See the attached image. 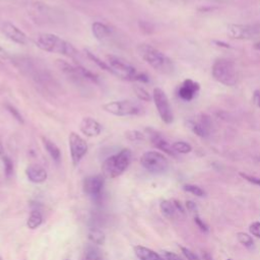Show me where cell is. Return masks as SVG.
<instances>
[{
  "label": "cell",
  "mask_w": 260,
  "mask_h": 260,
  "mask_svg": "<svg viewBox=\"0 0 260 260\" xmlns=\"http://www.w3.org/2000/svg\"><path fill=\"white\" fill-rule=\"evenodd\" d=\"M186 207L190 213H196L197 212V205L191 200L186 201Z\"/></svg>",
  "instance_id": "ab89813d"
},
{
  "label": "cell",
  "mask_w": 260,
  "mask_h": 260,
  "mask_svg": "<svg viewBox=\"0 0 260 260\" xmlns=\"http://www.w3.org/2000/svg\"><path fill=\"white\" fill-rule=\"evenodd\" d=\"M1 159H2L3 167H4V174L7 178H9L13 174V163L10 160V158L7 157V155H5V154Z\"/></svg>",
  "instance_id": "4dcf8cb0"
},
{
  "label": "cell",
  "mask_w": 260,
  "mask_h": 260,
  "mask_svg": "<svg viewBox=\"0 0 260 260\" xmlns=\"http://www.w3.org/2000/svg\"><path fill=\"white\" fill-rule=\"evenodd\" d=\"M69 149H71L72 161L74 167H76L84 155L88 152L89 147L83 138L75 132H72L68 137Z\"/></svg>",
  "instance_id": "30bf717a"
},
{
  "label": "cell",
  "mask_w": 260,
  "mask_h": 260,
  "mask_svg": "<svg viewBox=\"0 0 260 260\" xmlns=\"http://www.w3.org/2000/svg\"><path fill=\"white\" fill-rule=\"evenodd\" d=\"M254 49H256V50H258V51H260V41L254 44Z\"/></svg>",
  "instance_id": "ee69618b"
},
{
  "label": "cell",
  "mask_w": 260,
  "mask_h": 260,
  "mask_svg": "<svg viewBox=\"0 0 260 260\" xmlns=\"http://www.w3.org/2000/svg\"><path fill=\"white\" fill-rule=\"evenodd\" d=\"M242 178L245 179L246 181L254 184V185H257V186H260V178H257V177H254V176H251V175H247L245 174V173H240L239 174Z\"/></svg>",
  "instance_id": "d590c367"
},
{
  "label": "cell",
  "mask_w": 260,
  "mask_h": 260,
  "mask_svg": "<svg viewBox=\"0 0 260 260\" xmlns=\"http://www.w3.org/2000/svg\"><path fill=\"white\" fill-rule=\"evenodd\" d=\"M43 223V216L39 211H33L28 219L27 226L31 230H36L38 229L41 224Z\"/></svg>",
  "instance_id": "603a6c76"
},
{
  "label": "cell",
  "mask_w": 260,
  "mask_h": 260,
  "mask_svg": "<svg viewBox=\"0 0 260 260\" xmlns=\"http://www.w3.org/2000/svg\"><path fill=\"white\" fill-rule=\"evenodd\" d=\"M180 249H181L182 253L184 254V256L187 258V260H200V258L190 249H188L186 247H183V246H181Z\"/></svg>",
  "instance_id": "836d02e7"
},
{
  "label": "cell",
  "mask_w": 260,
  "mask_h": 260,
  "mask_svg": "<svg viewBox=\"0 0 260 260\" xmlns=\"http://www.w3.org/2000/svg\"><path fill=\"white\" fill-rule=\"evenodd\" d=\"M228 36L237 40H251L257 38L259 31L254 26L230 24L227 27Z\"/></svg>",
  "instance_id": "8fae6325"
},
{
  "label": "cell",
  "mask_w": 260,
  "mask_h": 260,
  "mask_svg": "<svg viewBox=\"0 0 260 260\" xmlns=\"http://www.w3.org/2000/svg\"><path fill=\"white\" fill-rule=\"evenodd\" d=\"M253 103H254V105L260 110V91L257 90L253 93Z\"/></svg>",
  "instance_id": "f35d334b"
},
{
  "label": "cell",
  "mask_w": 260,
  "mask_h": 260,
  "mask_svg": "<svg viewBox=\"0 0 260 260\" xmlns=\"http://www.w3.org/2000/svg\"><path fill=\"white\" fill-rule=\"evenodd\" d=\"M5 108H6V110L11 114V116H12L16 121H19V122L22 123V124L25 123V120H24V118H23V115L20 113V111L17 110L14 106L10 105V104H6V105H5Z\"/></svg>",
  "instance_id": "1f68e13d"
},
{
  "label": "cell",
  "mask_w": 260,
  "mask_h": 260,
  "mask_svg": "<svg viewBox=\"0 0 260 260\" xmlns=\"http://www.w3.org/2000/svg\"><path fill=\"white\" fill-rule=\"evenodd\" d=\"M84 259L85 260H101L100 251L94 246L88 247V249H86V251H85V258Z\"/></svg>",
  "instance_id": "d6a6232c"
},
{
  "label": "cell",
  "mask_w": 260,
  "mask_h": 260,
  "mask_svg": "<svg viewBox=\"0 0 260 260\" xmlns=\"http://www.w3.org/2000/svg\"><path fill=\"white\" fill-rule=\"evenodd\" d=\"M172 148L177 153H189L192 150V147L185 142H176L172 145Z\"/></svg>",
  "instance_id": "83f0119b"
},
{
  "label": "cell",
  "mask_w": 260,
  "mask_h": 260,
  "mask_svg": "<svg viewBox=\"0 0 260 260\" xmlns=\"http://www.w3.org/2000/svg\"><path fill=\"white\" fill-rule=\"evenodd\" d=\"M189 127L199 137H207L211 130V120L206 115H202L198 121H189Z\"/></svg>",
  "instance_id": "e0dca14e"
},
{
  "label": "cell",
  "mask_w": 260,
  "mask_h": 260,
  "mask_svg": "<svg viewBox=\"0 0 260 260\" xmlns=\"http://www.w3.org/2000/svg\"><path fill=\"white\" fill-rule=\"evenodd\" d=\"M102 108L105 112L118 117L137 116L144 112V109L140 104L134 103L129 100L112 101L104 104Z\"/></svg>",
  "instance_id": "52a82bcc"
},
{
  "label": "cell",
  "mask_w": 260,
  "mask_h": 260,
  "mask_svg": "<svg viewBox=\"0 0 260 260\" xmlns=\"http://www.w3.org/2000/svg\"><path fill=\"white\" fill-rule=\"evenodd\" d=\"M237 239H238V241L240 242L242 245L247 247V248H252L253 245H254V241H253L252 237L250 235H248L247 233L239 232L237 234Z\"/></svg>",
  "instance_id": "484cf974"
},
{
  "label": "cell",
  "mask_w": 260,
  "mask_h": 260,
  "mask_svg": "<svg viewBox=\"0 0 260 260\" xmlns=\"http://www.w3.org/2000/svg\"><path fill=\"white\" fill-rule=\"evenodd\" d=\"M133 250L135 255L141 260H165L160 254L145 246H134Z\"/></svg>",
  "instance_id": "ffe728a7"
},
{
  "label": "cell",
  "mask_w": 260,
  "mask_h": 260,
  "mask_svg": "<svg viewBox=\"0 0 260 260\" xmlns=\"http://www.w3.org/2000/svg\"><path fill=\"white\" fill-rule=\"evenodd\" d=\"M212 74L214 78L227 86H234L238 82V73L234 62L227 59H218L215 61Z\"/></svg>",
  "instance_id": "8992f818"
},
{
  "label": "cell",
  "mask_w": 260,
  "mask_h": 260,
  "mask_svg": "<svg viewBox=\"0 0 260 260\" xmlns=\"http://www.w3.org/2000/svg\"><path fill=\"white\" fill-rule=\"evenodd\" d=\"M26 175L28 179L35 184L44 183L48 178L47 171L40 165L29 166L26 170Z\"/></svg>",
  "instance_id": "ac0fdd59"
},
{
  "label": "cell",
  "mask_w": 260,
  "mask_h": 260,
  "mask_svg": "<svg viewBox=\"0 0 260 260\" xmlns=\"http://www.w3.org/2000/svg\"><path fill=\"white\" fill-rule=\"evenodd\" d=\"M228 260H232V259H228Z\"/></svg>",
  "instance_id": "bcb514c9"
},
{
  "label": "cell",
  "mask_w": 260,
  "mask_h": 260,
  "mask_svg": "<svg viewBox=\"0 0 260 260\" xmlns=\"http://www.w3.org/2000/svg\"><path fill=\"white\" fill-rule=\"evenodd\" d=\"M133 91H134L136 97L140 99L141 101H143V102H149L151 100L150 94L141 85H134L133 86Z\"/></svg>",
  "instance_id": "4316f807"
},
{
  "label": "cell",
  "mask_w": 260,
  "mask_h": 260,
  "mask_svg": "<svg viewBox=\"0 0 260 260\" xmlns=\"http://www.w3.org/2000/svg\"><path fill=\"white\" fill-rule=\"evenodd\" d=\"M132 152L129 149H123L118 153L111 155L104 161L102 165V173L105 178L114 179L121 176L127 170L131 163Z\"/></svg>",
  "instance_id": "277c9868"
},
{
  "label": "cell",
  "mask_w": 260,
  "mask_h": 260,
  "mask_svg": "<svg viewBox=\"0 0 260 260\" xmlns=\"http://www.w3.org/2000/svg\"><path fill=\"white\" fill-rule=\"evenodd\" d=\"M84 52H85V54H86V56H88V58L89 59H91L98 67H100L101 69H102V71H105V72H107V73H110V74H112V69H111V67L109 66V64L108 63H106L105 61H103V60H101L98 56H96L94 53H93V52H91V51H89L88 49H85L84 50Z\"/></svg>",
  "instance_id": "d4e9b609"
},
{
  "label": "cell",
  "mask_w": 260,
  "mask_h": 260,
  "mask_svg": "<svg viewBox=\"0 0 260 260\" xmlns=\"http://www.w3.org/2000/svg\"><path fill=\"white\" fill-rule=\"evenodd\" d=\"M92 33L97 40L104 42L111 36L112 31L107 25L100 22H95L92 25Z\"/></svg>",
  "instance_id": "d6986e66"
},
{
  "label": "cell",
  "mask_w": 260,
  "mask_h": 260,
  "mask_svg": "<svg viewBox=\"0 0 260 260\" xmlns=\"http://www.w3.org/2000/svg\"><path fill=\"white\" fill-rule=\"evenodd\" d=\"M160 207H161V211L163 215L169 219L174 218L176 213L178 212L174 204V201H171V200H163L160 204Z\"/></svg>",
  "instance_id": "cb8c5ba5"
},
{
  "label": "cell",
  "mask_w": 260,
  "mask_h": 260,
  "mask_svg": "<svg viewBox=\"0 0 260 260\" xmlns=\"http://www.w3.org/2000/svg\"><path fill=\"white\" fill-rule=\"evenodd\" d=\"M0 260H2V257L1 256H0Z\"/></svg>",
  "instance_id": "f6af8a7d"
},
{
  "label": "cell",
  "mask_w": 260,
  "mask_h": 260,
  "mask_svg": "<svg viewBox=\"0 0 260 260\" xmlns=\"http://www.w3.org/2000/svg\"><path fill=\"white\" fill-rule=\"evenodd\" d=\"M36 44L41 50L50 53H56L71 58H75L78 55V51L74 45L54 34H40L37 37Z\"/></svg>",
  "instance_id": "7a4b0ae2"
},
{
  "label": "cell",
  "mask_w": 260,
  "mask_h": 260,
  "mask_svg": "<svg viewBox=\"0 0 260 260\" xmlns=\"http://www.w3.org/2000/svg\"><path fill=\"white\" fill-rule=\"evenodd\" d=\"M200 90V85L198 82L192 80V79H186L183 81V83L180 85L178 90V96L186 102L192 101L196 98Z\"/></svg>",
  "instance_id": "5bb4252c"
},
{
  "label": "cell",
  "mask_w": 260,
  "mask_h": 260,
  "mask_svg": "<svg viewBox=\"0 0 260 260\" xmlns=\"http://www.w3.org/2000/svg\"><path fill=\"white\" fill-rule=\"evenodd\" d=\"M183 189L185 190L186 192H189L191 193L195 196H198V197H202L205 195V191L200 188L199 186H196V185H192V184H187V185H184Z\"/></svg>",
  "instance_id": "f1b7e54d"
},
{
  "label": "cell",
  "mask_w": 260,
  "mask_h": 260,
  "mask_svg": "<svg viewBox=\"0 0 260 260\" xmlns=\"http://www.w3.org/2000/svg\"><path fill=\"white\" fill-rule=\"evenodd\" d=\"M104 185H105V177L102 175H95L84 178L82 189L85 194L92 197H98L102 193Z\"/></svg>",
  "instance_id": "7c38bea8"
},
{
  "label": "cell",
  "mask_w": 260,
  "mask_h": 260,
  "mask_svg": "<svg viewBox=\"0 0 260 260\" xmlns=\"http://www.w3.org/2000/svg\"><path fill=\"white\" fill-rule=\"evenodd\" d=\"M107 61L112 69V74L130 81L149 82V76L146 74L138 73L135 67L121 58L114 55H108Z\"/></svg>",
  "instance_id": "5b68a950"
},
{
  "label": "cell",
  "mask_w": 260,
  "mask_h": 260,
  "mask_svg": "<svg viewBox=\"0 0 260 260\" xmlns=\"http://www.w3.org/2000/svg\"><path fill=\"white\" fill-rule=\"evenodd\" d=\"M88 238L95 245H104L106 242L105 233L98 228H91L88 233Z\"/></svg>",
  "instance_id": "7402d4cb"
},
{
  "label": "cell",
  "mask_w": 260,
  "mask_h": 260,
  "mask_svg": "<svg viewBox=\"0 0 260 260\" xmlns=\"http://www.w3.org/2000/svg\"><path fill=\"white\" fill-rule=\"evenodd\" d=\"M20 71L48 93H55L58 83L47 68L30 57H17L13 61Z\"/></svg>",
  "instance_id": "6da1fadb"
},
{
  "label": "cell",
  "mask_w": 260,
  "mask_h": 260,
  "mask_svg": "<svg viewBox=\"0 0 260 260\" xmlns=\"http://www.w3.org/2000/svg\"><path fill=\"white\" fill-rule=\"evenodd\" d=\"M42 142H43V146H44L45 149L49 153L51 159L56 163H59L61 160V151H60L59 148L47 137L42 136Z\"/></svg>",
  "instance_id": "44dd1931"
},
{
  "label": "cell",
  "mask_w": 260,
  "mask_h": 260,
  "mask_svg": "<svg viewBox=\"0 0 260 260\" xmlns=\"http://www.w3.org/2000/svg\"><path fill=\"white\" fill-rule=\"evenodd\" d=\"M194 221L196 223V224L198 226V228L202 231V232H209V227L206 226V223L199 218V217H195L194 218Z\"/></svg>",
  "instance_id": "8d00e7d4"
},
{
  "label": "cell",
  "mask_w": 260,
  "mask_h": 260,
  "mask_svg": "<svg viewBox=\"0 0 260 260\" xmlns=\"http://www.w3.org/2000/svg\"><path fill=\"white\" fill-rule=\"evenodd\" d=\"M3 155H4V148L1 144V142H0V159H1Z\"/></svg>",
  "instance_id": "7bdbcfd3"
},
{
  "label": "cell",
  "mask_w": 260,
  "mask_h": 260,
  "mask_svg": "<svg viewBox=\"0 0 260 260\" xmlns=\"http://www.w3.org/2000/svg\"><path fill=\"white\" fill-rule=\"evenodd\" d=\"M1 31L5 36L12 42L19 44V45H27L28 44V37L27 35L13 25L10 22H4L1 25Z\"/></svg>",
  "instance_id": "4fadbf2b"
},
{
  "label": "cell",
  "mask_w": 260,
  "mask_h": 260,
  "mask_svg": "<svg viewBox=\"0 0 260 260\" xmlns=\"http://www.w3.org/2000/svg\"><path fill=\"white\" fill-rule=\"evenodd\" d=\"M142 166L151 174H163L169 169V161L159 151H147L141 158Z\"/></svg>",
  "instance_id": "ba28073f"
},
{
  "label": "cell",
  "mask_w": 260,
  "mask_h": 260,
  "mask_svg": "<svg viewBox=\"0 0 260 260\" xmlns=\"http://www.w3.org/2000/svg\"><path fill=\"white\" fill-rule=\"evenodd\" d=\"M125 136L130 142H142L145 140L144 133L138 130H128L125 132Z\"/></svg>",
  "instance_id": "f546056e"
},
{
  "label": "cell",
  "mask_w": 260,
  "mask_h": 260,
  "mask_svg": "<svg viewBox=\"0 0 260 260\" xmlns=\"http://www.w3.org/2000/svg\"><path fill=\"white\" fill-rule=\"evenodd\" d=\"M79 130L88 137H97L102 133V124L92 117H84L79 123Z\"/></svg>",
  "instance_id": "9a60e30c"
},
{
  "label": "cell",
  "mask_w": 260,
  "mask_h": 260,
  "mask_svg": "<svg viewBox=\"0 0 260 260\" xmlns=\"http://www.w3.org/2000/svg\"><path fill=\"white\" fill-rule=\"evenodd\" d=\"M0 57H2V58H9V55H8V53H7V52L1 47V46H0Z\"/></svg>",
  "instance_id": "b9f144b4"
},
{
  "label": "cell",
  "mask_w": 260,
  "mask_h": 260,
  "mask_svg": "<svg viewBox=\"0 0 260 260\" xmlns=\"http://www.w3.org/2000/svg\"><path fill=\"white\" fill-rule=\"evenodd\" d=\"M165 257L167 260H182V258L174 252L165 251Z\"/></svg>",
  "instance_id": "74e56055"
},
{
  "label": "cell",
  "mask_w": 260,
  "mask_h": 260,
  "mask_svg": "<svg viewBox=\"0 0 260 260\" xmlns=\"http://www.w3.org/2000/svg\"><path fill=\"white\" fill-rule=\"evenodd\" d=\"M137 51L141 57L154 71L164 74H171L174 72V64L172 60L160 50L149 44H142L137 47Z\"/></svg>",
  "instance_id": "3957f363"
},
{
  "label": "cell",
  "mask_w": 260,
  "mask_h": 260,
  "mask_svg": "<svg viewBox=\"0 0 260 260\" xmlns=\"http://www.w3.org/2000/svg\"><path fill=\"white\" fill-rule=\"evenodd\" d=\"M140 28L142 29V31H149V33H150V31L152 30L151 29V26L149 23H147V22H140Z\"/></svg>",
  "instance_id": "60d3db41"
},
{
  "label": "cell",
  "mask_w": 260,
  "mask_h": 260,
  "mask_svg": "<svg viewBox=\"0 0 260 260\" xmlns=\"http://www.w3.org/2000/svg\"><path fill=\"white\" fill-rule=\"evenodd\" d=\"M249 231L252 234V236L260 239V222H254L250 224Z\"/></svg>",
  "instance_id": "e575fe53"
},
{
  "label": "cell",
  "mask_w": 260,
  "mask_h": 260,
  "mask_svg": "<svg viewBox=\"0 0 260 260\" xmlns=\"http://www.w3.org/2000/svg\"><path fill=\"white\" fill-rule=\"evenodd\" d=\"M149 131V140L150 143L154 148H157L158 149L164 151L165 153L171 155V157H176V152L173 149L172 146L165 140V138L158 132H155L152 129H147Z\"/></svg>",
  "instance_id": "2e32d148"
},
{
  "label": "cell",
  "mask_w": 260,
  "mask_h": 260,
  "mask_svg": "<svg viewBox=\"0 0 260 260\" xmlns=\"http://www.w3.org/2000/svg\"><path fill=\"white\" fill-rule=\"evenodd\" d=\"M152 99L154 102L155 108L158 110V113L163 120V122L166 124H171L174 120V115H173L172 108L170 106L169 99L165 92L160 89V88H155L152 93Z\"/></svg>",
  "instance_id": "9c48e42d"
}]
</instances>
